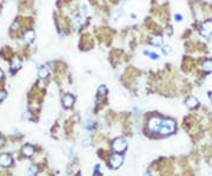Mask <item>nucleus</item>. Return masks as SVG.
<instances>
[{
  "instance_id": "obj_1",
  "label": "nucleus",
  "mask_w": 212,
  "mask_h": 176,
  "mask_svg": "<svg viewBox=\"0 0 212 176\" xmlns=\"http://www.w3.org/2000/svg\"><path fill=\"white\" fill-rule=\"evenodd\" d=\"M163 121L164 119L159 118V117H152L149 121V124H147L149 130L152 131V132H156V134L160 132V129H162V125H163Z\"/></svg>"
},
{
  "instance_id": "obj_2",
  "label": "nucleus",
  "mask_w": 212,
  "mask_h": 176,
  "mask_svg": "<svg viewBox=\"0 0 212 176\" xmlns=\"http://www.w3.org/2000/svg\"><path fill=\"white\" fill-rule=\"evenodd\" d=\"M176 130V123L172 121V119H164L163 121V125H162V129H160V132L162 135H170L172 132H174Z\"/></svg>"
},
{
  "instance_id": "obj_3",
  "label": "nucleus",
  "mask_w": 212,
  "mask_h": 176,
  "mask_svg": "<svg viewBox=\"0 0 212 176\" xmlns=\"http://www.w3.org/2000/svg\"><path fill=\"white\" fill-rule=\"evenodd\" d=\"M112 148H113V150L117 151V152L125 151L126 148H127V142H126V139L123 138V137L116 138L114 142H113V144H112Z\"/></svg>"
},
{
  "instance_id": "obj_4",
  "label": "nucleus",
  "mask_w": 212,
  "mask_h": 176,
  "mask_svg": "<svg viewBox=\"0 0 212 176\" xmlns=\"http://www.w3.org/2000/svg\"><path fill=\"white\" fill-rule=\"evenodd\" d=\"M200 34L205 38H209L211 34H212V21L211 20H207L205 23H203V25L200 26Z\"/></svg>"
},
{
  "instance_id": "obj_5",
  "label": "nucleus",
  "mask_w": 212,
  "mask_h": 176,
  "mask_svg": "<svg viewBox=\"0 0 212 176\" xmlns=\"http://www.w3.org/2000/svg\"><path fill=\"white\" fill-rule=\"evenodd\" d=\"M123 161H124L123 156H120V155H113L110 158V164H111L112 168L117 169V168H119L123 164Z\"/></svg>"
},
{
  "instance_id": "obj_6",
  "label": "nucleus",
  "mask_w": 212,
  "mask_h": 176,
  "mask_svg": "<svg viewBox=\"0 0 212 176\" xmlns=\"http://www.w3.org/2000/svg\"><path fill=\"white\" fill-rule=\"evenodd\" d=\"M11 163H12V157L10 155H7V154L0 155V166L8 167V166H11Z\"/></svg>"
},
{
  "instance_id": "obj_7",
  "label": "nucleus",
  "mask_w": 212,
  "mask_h": 176,
  "mask_svg": "<svg viewBox=\"0 0 212 176\" xmlns=\"http://www.w3.org/2000/svg\"><path fill=\"white\" fill-rule=\"evenodd\" d=\"M73 103H74V97L72 95L68 94V95H65L63 97V104H64L65 108H71L73 105Z\"/></svg>"
},
{
  "instance_id": "obj_8",
  "label": "nucleus",
  "mask_w": 212,
  "mask_h": 176,
  "mask_svg": "<svg viewBox=\"0 0 212 176\" xmlns=\"http://www.w3.org/2000/svg\"><path fill=\"white\" fill-rule=\"evenodd\" d=\"M150 44L153 46H157V47L162 46L163 45V37L160 34H158V36H152L150 39Z\"/></svg>"
},
{
  "instance_id": "obj_9",
  "label": "nucleus",
  "mask_w": 212,
  "mask_h": 176,
  "mask_svg": "<svg viewBox=\"0 0 212 176\" xmlns=\"http://www.w3.org/2000/svg\"><path fill=\"white\" fill-rule=\"evenodd\" d=\"M34 38H35V33H34L32 30H28V31L25 32V34H24V39H25V42H26L27 44L33 43Z\"/></svg>"
},
{
  "instance_id": "obj_10",
  "label": "nucleus",
  "mask_w": 212,
  "mask_h": 176,
  "mask_svg": "<svg viewBox=\"0 0 212 176\" xmlns=\"http://www.w3.org/2000/svg\"><path fill=\"white\" fill-rule=\"evenodd\" d=\"M185 104L187 105V108H190V109H193V108L198 107V99H197L196 97H189V98L186 99Z\"/></svg>"
},
{
  "instance_id": "obj_11",
  "label": "nucleus",
  "mask_w": 212,
  "mask_h": 176,
  "mask_svg": "<svg viewBox=\"0 0 212 176\" xmlns=\"http://www.w3.org/2000/svg\"><path fill=\"white\" fill-rule=\"evenodd\" d=\"M81 23H83V20H81V17L79 14H76L72 18V25H73V27L76 30H78L81 26Z\"/></svg>"
},
{
  "instance_id": "obj_12",
  "label": "nucleus",
  "mask_w": 212,
  "mask_h": 176,
  "mask_svg": "<svg viewBox=\"0 0 212 176\" xmlns=\"http://www.w3.org/2000/svg\"><path fill=\"white\" fill-rule=\"evenodd\" d=\"M38 76L40 79H45L48 76V69L46 66H40L38 69Z\"/></svg>"
},
{
  "instance_id": "obj_13",
  "label": "nucleus",
  "mask_w": 212,
  "mask_h": 176,
  "mask_svg": "<svg viewBox=\"0 0 212 176\" xmlns=\"http://www.w3.org/2000/svg\"><path fill=\"white\" fill-rule=\"evenodd\" d=\"M33 152H34V148H33L32 146H30V144H27V146H25V147L23 148V154H24L25 156H27V157L32 156Z\"/></svg>"
},
{
  "instance_id": "obj_14",
  "label": "nucleus",
  "mask_w": 212,
  "mask_h": 176,
  "mask_svg": "<svg viewBox=\"0 0 212 176\" xmlns=\"http://www.w3.org/2000/svg\"><path fill=\"white\" fill-rule=\"evenodd\" d=\"M21 66V62L19 58H13L12 59V63H11V67L12 70H19Z\"/></svg>"
},
{
  "instance_id": "obj_15",
  "label": "nucleus",
  "mask_w": 212,
  "mask_h": 176,
  "mask_svg": "<svg viewBox=\"0 0 212 176\" xmlns=\"http://www.w3.org/2000/svg\"><path fill=\"white\" fill-rule=\"evenodd\" d=\"M203 69L205 70L206 72H212V60L209 59V60H205L203 63Z\"/></svg>"
},
{
  "instance_id": "obj_16",
  "label": "nucleus",
  "mask_w": 212,
  "mask_h": 176,
  "mask_svg": "<svg viewBox=\"0 0 212 176\" xmlns=\"http://www.w3.org/2000/svg\"><path fill=\"white\" fill-rule=\"evenodd\" d=\"M144 55H145V56H147L149 58L153 59V60L159 59V56H158L157 53H154V52H151V51H147V50H145V51H144Z\"/></svg>"
},
{
  "instance_id": "obj_17",
  "label": "nucleus",
  "mask_w": 212,
  "mask_h": 176,
  "mask_svg": "<svg viewBox=\"0 0 212 176\" xmlns=\"http://www.w3.org/2000/svg\"><path fill=\"white\" fill-rule=\"evenodd\" d=\"M123 13H124V11H123V8L120 7V8H117L114 12H113V14H112V18L116 20V19H119L120 17L123 15Z\"/></svg>"
},
{
  "instance_id": "obj_18",
  "label": "nucleus",
  "mask_w": 212,
  "mask_h": 176,
  "mask_svg": "<svg viewBox=\"0 0 212 176\" xmlns=\"http://www.w3.org/2000/svg\"><path fill=\"white\" fill-rule=\"evenodd\" d=\"M64 152H65V155L70 158H73V156H74V152H73V149L72 148H64Z\"/></svg>"
},
{
  "instance_id": "obj_19",
  "label": "nucleus",
  "mask_w": 212,
  "mask_h": 176,
  "mask_svg": "<svg viewBox=\"0 0 212 176\" xmlns=\"http://www.w3.org/2000/svg\"><path fill=\"white\" fill-rule=\"evenodd\" d=\"M162 50H163V53H164L165 56H167V55L171 53V46H169V45H164V46L162 47Z\"/></svg>"
},
{
  "instance_id": "obj_20",
  "label": "nucleus",
  "mask_w": 212,
  "mask_h": 176,
  "mask_svg": "<svg viewBox=\"0 0 212 176\" xmlns=\"http://www.w3.org/2000/svg\"><path fill=\"white\" fill-rule=\"evenodd\" d=\"M98 94H99V95H106V94H107V89H106V86H105V85L99 86V89H98Z\"/></svg>"
},
{
  "instance_id": "obj_21",
  "label": "nucleus",
  "mask_w": 212,
  "mask_h": 176,
  "mask_svg": "<svg viewBox=\"0 0 212 176\" xmlns=\"http://www.w3.org/2000/svg\"><path fill=\"white\" fill-rule=\"evenodd\" d=\"M85 128L86 129H88V130H91L92 128H93V122H91V121H88L86 124H85Z\"/></svg>"
},
{
  "instance_id": "obj_22",
  "label": "nucleus",
  "mask_w": 212,
  "mask_h": 176,
  "mask_svg": "<svg viewBox=\"0 0 212 176\" xmlns=\"http://www.w3.org/2000/svg\"><path fill=\"white\" fill-rule=\"evenodd\" d=\"M174 20H176V21H182V20H183L182 14H174Z\"/></svg>"
},
{
  "instance_id": "obj_23",
  "label": "nucleus",
  "mask_w": 212,
  "mask_h": 176,
  "mask_svg": "<svg viewBox=\"0 0 212 176\" xmlns=\"http://www.w3.org/2000/svg\"><path fill=\"white\" fill-rule=\"evenodd\" d=\"M90 141H91V138H90V137H87L86 139H84V142H83V146H84V147H87L88 144H90Z\"/></svg>"
},
{
  "instance_id": "obj_24",
  "label": "nucleus",
  "mask_w": 212,
  "mask_h": 176,
  "mask_svg": "<svg viewBox=\"0 0 212 176\" xmlns=\"http://www.w3.org/2000/svg\"><path fill=\"white\" fill-rule=\"evenodd\" d=\"M6 95H7V94H6V91H1V92H0V102H1V100L6 97Z\"/></svg>"
},
{
  "instance_id": "obj_25",
  "label": "nucleus",
  "mask_w": 212,
  "mask_h": 176,
  "mask_svg": "<svg viewBox=\"0 0 212 176\" xmlns=\"http://www.w3.org/2000/svg\"><path fill=\"white\" fill-rule=\"evenodd\" d=\"M23 117H24V119H31V114L30 112H25Z\"/></svg>"
},
{
  "instance_id": "obj_26",
  "label": "nucleus",
  "mask_w": 212,
  "mask_h": 176,
  "mask_svg": "<svg viewBox=\"0 0 212 176\" xmlns=\"http://www.w3.org/2000/svg\"><path fill=\"white\" fill-rule=\"evenodd\" d=\"M35 170H34V167H30V170H28V173H30V175H32L33 173H34Z\"/></svg>"
},
{
  "instance_id": "obj_27",
  "label": "nucleus",
  "mask_w": 212,
  "mask_h": 176,
  "mask_svg": "<svg viewBox=\"0 0 212 176\" xmlns=\"http://www.w3.org/2000/svg\"><path fill=\"white\" fill-rule=\"evenodd\" d=\"M169 30H166V32L169 33V34H172V30H171V27H167Z\"/></svg>"
},
{
  "instance_id": "obj_28",
  "label": "nucleus",
  "mask_w": 212,
  "mask_h": 176,
  "mask_svg": "<svg viewBox=\"0 0 212 176\" xmlns=\"http://www.w3.org/2000/svg\"><path fill=\"white\" fill-rule=\"evenodd\" d=\"M209 97H210V100L212 102V91H211V92H209Z\"/></svg>"
},
{
  "instance_id": "obj_29",
  "label": "nucleus",
  "mask_w": 212,
  "mask_h": 176,
  "mask_svg": "<svg viewBox=\"0 0 212 176\" xmlns=\"http://www.w3.org/2000/svg\"><path fill=\"white\" fill-rule=\"evenodd\" d=\"M93 176H101V175H100V174H98L97 171H94V175H93Z\"/></svg>"
},
{
  "instance_id": "obj_30",
  "label": "nucleus",
  "mask_w": 212,
  "mask_h": 176,
  "mask_svg": "<svg viewBox=\"0 0 212 176\" xmlns=\"http://www.w3.org/2000/svg\"><path fill=\"white\" fill-rule=\"evenodd\" d=\"M1 78H3V71L0 70V79H1Z\"/></svg>"
},
{
  "instance_id": "obj_31",
  "label": "nucleus",
  "mask_w": 212,
  "mask_h": 176,
  "mask_svg": "<svg viewBox=\"0 0 212 176\" xmlns=\"http://www.w3.org/2000/svg\"><path fill=\"white\" fill-rule=\"evenodd\" d=\"M146 176H152V175L151 174H146Z\"/></svg>"
},
{
  "instance_id": "obj_32",
  "label": "nucleus",
  "mask_w": 212,
  "mask_h": 176,
  "mask_svg": "<svg viewBox=\"0 0 212 176\" xmlns=\"http://www.w3.org/2000/svg\"><path fill=\"white\" fill-rule=\"evenodd\" d=\"M30 176H31V175H30Z\"/></svg>"
}]
</instances>
